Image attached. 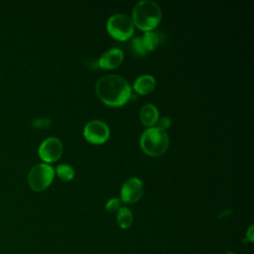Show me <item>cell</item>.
Segmentation results:
<instances>
[{"instance_id":"obj_1","label":"cell","mask_w":254,"mask_h":254,"mask_svg":"<svg viewBox=\"0 0 254 254\" xmlns=\"http://www.w3.org/2000/svg\"><path fill=\"white\" fill-rule=\"evenodd\" d=\"M95 91L103 103L114 107L125 104L131 97L129 83L118 74L101 76L95 84Z\"/></svg>"},{"instance_id":"obj_2","label":"cell","mask_w":254,"mask_h":254,"mask_svg":"<svg viewBox=\"0 0 254 254\" xmlns=\"http://www.w3.org/2000/svg\"><path fill=\"white\" fill-rule=\"evenodd\" d=\"M162 11L160 6L152 0L139 1L132 12V21L140 30L152 31L160 23Z\"/></svg>"},{"instance_id":"obj_3","label":"cell","mask_w":254,"mask_h":254,"mask_svg":"<svg viewBox=\"0 0 254 254\" xmlns=\"http://www.w3.org/2000/svg\"><path fill=\"white\" fill-rule=\"evenodd\" d=\"M142 150L150 156H160L169 147V136L165 130L159 127H149L140 137Z\"/></svg>"},{"instance_id":"obj_4","label":"cell","mask_w":254,"mask_h":254,"mask_svg":"<svg viewBox=\"0 0 254 254\" xmlns=\"http://www.w3.org/2000/svg\"><path fill=\"white\" fill-rule=\"evenodd\" d=\"M106 28L111 37L118 41L129 39L134 32V24L132 19L122 13H116L109 17Z\"/></svg>"},{"instance_id":"obj_5","label":"cell","mask_w":254,"mask_h":254,"mask_svg":"<svg viewBox=\"0 0 254 254\" xmlns=\"http://www.w3.org/2000/svg\"><path fill=\"white\" fill-rule=\"evenodd\" d=\"M54 177L55 169L49 164L40 163L31 168L28 174V183L34 190L41 191L51 185Z\"/></svg>"},{"instance_id":"obj_6","label":"cell","mask_w":254,"mask_h":254,"mask_svg":"<svg viewBox=\"0 0 254 254\" xmlns=\"http://www.w3.org/2000/svg\"><path fill=\"white\" fill-rule=\"evenodd\" d=\"M63 151L64 147L61 140L56 137H49L40 144L38 153L44 162L53 163L61 158Z\"/></svg>"},{"instance_id":"obj_7","label":"cell","mask_w":254,"mask_h":254,"mask_svg":"<svg viewBox=\"0 0 254 254\" xmlns=\"http://www.w3.org/2000/svg\"><path fill=\"white\" fill-rule=\"evenodd\" d=\"M83 136L92 144H102L109 138V128L103 121L91 120L84 126Z\"/></svg>"},{"instance_id":"obj_8","label":"cell","mask_w":254,"mask_h":254,"mask_svg":"<svg viewBox=\"0 0 254 254\" xmlns=\"http://www.w3.org/2000/svg\"><path fill=\"white\" fill-rule=\"evenodd\" d=\"M144 192V186L140 179L130 178L124 182L121 187L120 200L125 203H134L138 201Z\"/></svg>"},{"instance_id":"obj_9","label":"cell","mask_w":254,"mask_h":254,"mask_svg":"<svg viewBox=\"0 0 254 254\" xmlns=\"http://www.w3.org/2000/svg\"><path fill=\"white\" fill-rule=\"evenodd\" d=\"M124 54L122 50L118 48H113L110 49L106 52H104L101 57L98 60V66L103 67V68H115L117 67L123 61Z\"/></svg>"},{"instance_id":"obj_10","label":"cell","mask_w":254,"mask_h":254,"mask_svg":"<svg viewBox=\"0 0 254 254\" xmlns=\"http://www.w3.org/2000/svg\"><path fill=\"white\" fill-rule=\"evenodd\" d=\"M156 86L155 78L150 74H143L137 77L134 81L133 88L134 90L142 95L150 93Z\"/></svg>"},{"instance_id":"obj_11","label":"cell","mask_w":254,"mask_h":254,"mask_svg":"<svg viewBox=\"0 0 254 254\" xmlns=\"http://www.w3.org/2000/svg\"><path fill=\"white\" fill-rule=\"evenodd\" d=\"M141 122L148 127H153L159 120V111L158 108L151 103L145 104L140 111Z\"/></svg>"},{"instance_id":"obj_12","label":"cell","mask_w":254,"mask_h":254,"mask_svg":"<svg viewBox=\"0 0 254 254\" xmlns=\"http://www.w3.org/2000/svg\"><path fill=\"white\" fill-rule=\"evenodd\" d=\"M117 224L122 229H127L133 222V214L127 206H121L117 212Z\"/></svg>"},{"instance_id":"obj_13","label":"cell","mask_w":254,"mask_h":254,"mask_svg":"<svg viewBox=\"0 0 254 254\" xmlns=\"http://www.w3.org/2000/svg\"><path fill=\"white\" fill-rule=\"evenodd\" d=\"M141 38H142L144 47L148 53L151 51H154L159 45V37L155 32H152V31L145 32V34Z\"/></svg>"},{"instance_id":"obj_14","label":"cell","mask_w":254,"mask_h":254,"mask_svg":"<svg viewBox=\"0 0 254 254\" xmlns=\"http://www.w3.org/2000/svg\"><path fill=\"white\" fill-rule=\"evenodd\" d=\"M57 175L59 178L64 182H68L73 179L74 177V170L70 165L67 164H61L56 168Z\"/></svg>"},{"instance_id":"obj_15","label":"cell","mask_w":254,"mask_h":254,"mask_svg":"<svg viewBox=\"0 0 254 254\" xmlns=\"http://www.w3.org/2000/svg\"><path fill=\"white\" fill-rule=\"evenodd\" d=\"M130 49L132 51V53L138 57H144L148 54V52L146 51L142 38L141 37H135L132 39L131 43H130Z\"/></svg>"},{"instance_id":"obj_16","label":"cell","mask_w":254,"mask_h":254,"mask_svg":"<svg viewBox=\"0 0 254 254\" xmlns=\"http://www.w3.org/2000/svg\"><path fill=\"white\" fill-rule=\"evenodd\" d=\"M121 207V200L118 197H112L107 200L105 203V209L109 212L118 210Z\"/></svg>"},{"instance_id":"obj_17","label":"cell","mask_w":254,"mask_h":254,"mask_svg":"<svg viewBox=\"0 0 254 254\" xmlns=\"http://www.w3.org/2000/svg\"><path fill=\"white\" fill-rule=\"evenodd\" d=\"M32 124L37 128H49L51 126V120L49 118H39L34 120Z\"/></svg>"},{"instance_id":"obj_18","label":"cell","mask_w":254,"mask_h":254,"mask_svg":"<svg viewBox=\"0 0 254 254\" xmlns=\"http://www.w3.org/2000/svg\"><path fill=\"white\" fill-rule=\"evenodd\" d=\"M158 123H159L158 127H159L160 129H162V130H165V129H168V128L171 126L172 121H171V118H170V117L164 116V117H162L161 119L158 120Z\"/></svg>"},{"instance_id":"obj_19","label":"cell","mask_w":254,"mask_h":254,"mask_svg":"<svg viewBox=\"0 0 254 254\" xmlns=\"http://www.w3.org/2000/svg\"><path fill=\"white\" fill-rule=\"evenodd\" d=\"M246 236H247V238H248V240H249L250 242H253V225H251V226L248 228Z\"/></svg>"},{"instance_id":"obj_20","label":"cell","mask_w":254,"mask_h":254,"mask_svg":"<svg viewBox=\"0 0 254 254\" xmlns=\"http://www.w3.org/2000/svg\"><path fill=\"white\" fill-rule=\"evenodd\" d=\"M227 254H233V253H227Z\"/></svg>"}]
</instances>
